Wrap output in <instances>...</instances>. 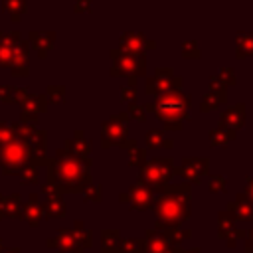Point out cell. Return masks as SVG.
Segmentation results:
<instances>
[{"mask_svg":"<svg viewBox=\"0 0 253 253\" xmlns=\"http://www.w3.org/2000/svg\"><path fill=\"white\" fill-rule=\"evenodd\" d=\"M123 253H144V239H126L121 241Z\"/></svg>","mask_w":253,"mask_h":253,"instance_id":"23","label":"cell"},{"mask_svg":"<svg viewBox=\"0 0 253 253\" xmlns=\"http://www.w3.org/2000/svg\"><path fill=\"white\" fill-rule=\"evenodd\" d=\"M136 77H128V83L121 87V101L123 103H134L136 99Z\"/></svg>","mask_w":253,"mask_h":253,"instance_id":"21","label":"cell"},{"mask_svg":"<svg viewBox=\"0 0 253 253\" xmlns=\"http://www.w3.org/2000/svg\"><path fill=\"white\" fill-rule=\"evenodd\" d=\"M235 57H253V32H237L235 36Z\"/></svg>","mask_w":253,"mask_h":253,"instance_id":"16","label":"cell"},{"mask_svg":"<svg viewBox=\"0 0 253 253\" xmlns=\"http://www.w3.org/2000/svg\"><path fill=\"white\" fill-rule=\"evenodd\" d=\"M210 170V160L204 156H188L176 166V174L182 176L188 184H200Z\"/></svg>","mask_w":253,"mask_h":253,"instance_id":"7","label":"cell"},{"mask_svg":"<svg viewBox=\"0 0 253 253\" xmlns=\"http://www.w3.org/2000/svg\"><path fill=\"white\" fill-rule=\"evenodd\" d=\"M237 132L225 128V126H215L208 132V140H210V146L211 148H217V146H227L233 138H235Z\"/></svg>","mask_w":253,"mask_h":253,"instance_id":"17","label":"cell"},{"mask_svg":"<svg viewBox=\"0 0 253 253\" xmlns=\"http://www.w3.org/2000/svg\"><path fill=\"white\" fill-rule=\"evenodd\" d=\"M215 79H217L219 83H223L225 87H231V85H235V71H233L231 67H221V69L215 73Z\"/></svg>","mask_w":253,"mask_h":253,"instance_id":"24","label":"cell"},{"mask_svg":"<svg viewBox=\"0 0 253 253\" xmlns=\"http://www.w3.org/2000/svg\"><path fill=\"white\" fill-rule=\"evenodd\" d=\"M235 221H237V219L233 217V213H231L229 210H223V211H219V215H217V223H219V233H217V235H219L221 239H225L229 247H233L237 239L245 237V231L235 229Z\"/></svg>","mask_w":253,"mask_h":253,"instance_id":"12","label":"cell"},{"mask_svg":"<svg viewBox=\"0 0 253 253\" xmlns=\"http://www.w3.org/2000/svg\"><path fill=\"white\" fill-rule=\"evenodd\" d=\"M103 253H123L121 251V239L117 231H105L103 233Z\"/></svg>","mask_w":253,"mask_h":253,"instance_id":"20","label":"cell"},{"mask_svg":"<svg viewBox=\"0 0 253 253\" xmlns=\"http://www.w3.org/2000/svg\"><path fill=\"white\" fill-rule=\"evenodd\" d=\"M61 178L67 184L73 186H81L85 182H89V174H87V166H83L77 160H65L61 164Z\"/></svg>","mask_w":253,"mask_h":253,"instance_id":"14","label":"cell"},{"mask_svg":"<svg viewBox=\"0 0 253 253\" xmlns=\"http://www.w3.org/2000/svg\"><path fill=\"white\" fill-rule=\"evenodd\" d=\"M245 251L247 253H253V227L245 233Z\"/></svg>","mask_w":253,"mask_h":253,"instance_id":"27","label":"cell"},{"mask_svg":"<svg viewBox=\"0 0 253 253\" xmlns=\"http://www.w3.org/2000/svg\"><path fill=\"white\" fill-rule=\"evenodd\" d=\"M182 253H200V249H190V251H182Z\"/></svg>","mask_w":253,"mask_h":253,"instance_id":"29","label":"cell"},{"mask_svg":"<svg viewBox=\"0 0 253 253\" xmlns=\"http://www.w3.org/2000/svg\"><path fill=\"white\" fill-rule=\"evenodd\" d=\"M152 211L156 215V225L160 227H178L192 213V188L188 182L166 184L158 198L152 200Z\"/></svg>","mask_w":253,"mask_h":253,"instance_id":"1","label":"cell"},{"mask_svg":"<svg viewBox=\"0 0 253 253\" xmlns=\"http://www.w3.org/2000/svg\"><path fill=\"white\" fill-rule=\"evenodd\" d=\"M184 249L180 245L170 243L158 229H150L146 231V239H144V253H182Z\"/></svg>","mask_w":253,"mask_h":253,"instance_id":"11","label":"cell"},{"mask_svg":"<svg viewBox=\"0 0 253 253\" xmlns=\"http://www.w3.org/2000/svg\"><path fill=\"white\" fill-rule=\"evenodd\" d=\"M200 55H202V51H200L196 40H184L182 42V57L184 59H200Z\"/></svg>","mask_w":253,"mask_h":253,"instance_id":"22","label":"cell"},{"mask_svg":"<svg viewBox=\"0 0 253 253\" xmlns=\"http://www.w3.org/2000/svg\"><path fill=\"white\" fill-rule=\"evenodd\" d=\"M172 89H182V77L174 75L170 67H156L154 73L144 81V91L146 95H152V97H158Z\"/></svg>","mask_w":253,"mask_h":253,"instance_id":"5","label":"cell"},{"mask_svg":"<svg viewBox=\"0 0 253 253\" xmlns=\"http://www.w3.org/2000/svg\"><path fill=\"white\" fill-rule=\"evenodd\" d=\"M121 148H126L128 150V164L134 166V168H140L144 162H146V150L142 146H138L136 140H125L121 144Z\"/></svg>","mask_w":253,"mask_h":253,"instance_id":"18","label":"cell"},{"mask_svg":"<svg viewBox=\"0 0 253 253\" xmlns=\"http://www.w3.org/2000/svg\"><path fill=\"white\" fill-rule=\"evenodd\" d=\"M113 65L111 75H126V77H144L146 73V57L144 53H126L121 49L111 51Z\"/></svg>","mask_w":253,"mask_h":253,"instance_id":"4","label":"cell"},{"mask_svg":"<svg viewBox=\"0 0 253 253\" xmlns=\"http://www.w3.org/2000/svg\"><path fill=\"white\" fill-rule=\"evenodd\" d=\"M245 123V105L243 103H235V105H229L221 117H219V126H225L233 132H237Z\"/></svg>","mask_w":253,"mask_h":253,"instance_id":"13","label":"cell"},{"mask_svg":"<svg viewBox=\"0 0 253 253\" xmlns=\"http://www.w3.org/2000/svg\"><path fill=\"white\" fill-rule=\"evenodd\" d=\"M245 194L249 196V200L253 202V176L247 178V184H245Z\"/></svg>","mask_w":253,"mask_h":253,"instance_id":"28","label":"cell"},{"mask_svg":"<svg viewBox=\"0 0 253 253\" xmlns=\"http://www.w3.org/2000/svg\"><path fill=\"white\" fill-rule=\"evenodd\" d=\"M176 174L172 158H150L138 168V182L146 184L152 192H160Z\"/></svg>","mask_w":253,"mask_h":253,"instance_id":"3","label":"cell"},{"mask_svg":"<svg viewBox=\"0 0 253 253\" xmlns=\"http://www.w3.org/2000/svg\"><path fill=\"white\" fill-rule=\"evenodd\" d=\"M128 134V115L121 113V115H113L109 121L103 123V146H121L126 140Z\"/></svg>","mask_w":253,"mask_h":253,"instance_id":"6","label":"cell"},{"mask_svg":"<svg viewBox=\"0 0 253 253\" xmlns=\"http://www.w3.org/2000/svg\"><path fill=\"white\" fill-rule=\"evenodd\" d=\"M227 210L233 213L235 219H241V221H253V202L249 200V196L243 192V194H237L233 202L227 204Z\"/></svg>","mask_w":253,"mask_h":253,"instance_id":"15","label":"cell"},{"mask_svg":"<svg viewBox=\"0 0 253 253\" xmlns=\"http://www.w3.org/2000/svg\"><path fill=\"white\" fill-rule=\"evenodd\" d=\"M119 43H121L119 49L126 51V53H144V51H150V49L156 47V42L146 38L140 32H126V34H123Z\"/></svg>","mask_w":253,"mask_h":253,"instance_id":"10","label":"cell"},{"mask_svg":"<svg viewBox=\"0 0 253 253\" xmlns=\"http://www.w3.org/2000/svg\"><path fill=\"white\" fill-rule=\"evenodd\" d=\"M227 101V87L223 83H219L215 79V75L210 77V83H208V91L200 103V111L202 113H210L217 107H221L223 103Z\"/></svg>","mask_w":253,"mask_h":253,"instance_id":"9","label":"cell"},{"mask_svg":"<svg viewBox=\"0 0 253 253\" xmlns=\"http://www.w3.org/2000/svg\"><path fill=\"white\" fill-rule=\"evenodd\" d=\"M144 142H146V148H172L174 142L170 138H164V130H158V128H152L144 134Z\"/></svg>","mask_w":253,"mask_h":253,"instance_id":"19","label":"cell"},{"mask_svg":"<svg viewBox=\"0 0 253 253\" xmlns=\"http://www.w3.org/2000/svg\"><path fill=\"white\" fill-rule=\"evenodd\" d=\"M245 253H247V251H245Z\"/></svg>","mask_w":253,"mask_h":253,"instance_id":"30","label":"cell"},{"mask_svg":"<svg viewBox=\"0 0 253 253\" xmlns=\"http://www.w3.org/2000/svg\"><path fill=\"white\" fill-rule=\"evenodd\" d=\"M126 115H128V119H134V121H138V123H144V121H146V111H144V107H142V105H136V103H130Z\"/></svg>","mask_w":253,"mask_h":253,"instance_id":"26","label":"cell"},{"mask_svg":"<svg viewBox=\"0 0 253 253\" xmlns=\"http://www.w3.org/2000/svg\"><path fill=\"white\" fill-rule=\"evenodd\" d=\"M208 190L213 192V194L225 192V190H227V180H225L223 176H211V178L208 180Z\"/></svg>","mask_w":253,"mask_h":253,"instance_id":"25","label":"cell"},{"mask_svg":"<svg viewBox=\"0 0 253 253\" xmlns=\"http://www.w3.org/2000/svg\"><path fill=\"white\" fill-rule=\"evenodd\" d=\"M152 200H154V192L142 184V182H136L134 186H130L125 194H121V202H126L130 204L132 210H148L152 206Z\"/></svg>","mask_w":253,"mask_h":253,"instance_id":"8","label":"cell"},{"mask_svg":"<svg viewBox=\"0 0 253 253\" xmlns=\"http://www.w3.org/2000/svg\"><path fill=\"white\" fill-rule=\"evenodd\" d=\"M192 97L182 89H172L156 97V101L142 105L162 121V130H182V123L190 117Z\"/></svg>","mask_w":253,"mask_h":253,"instance_id":"2","label":"cell"}]
</instances>
